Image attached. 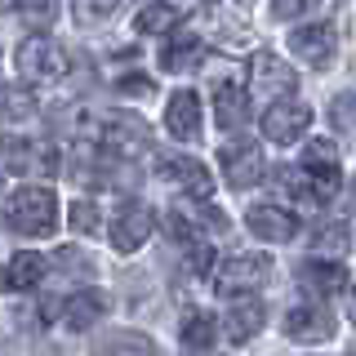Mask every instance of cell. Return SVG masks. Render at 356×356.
Masks as SVG:
<instances>
[{
  "instance_id": "9",
  "label": "cell",
  "mask_w": 356,
  "mask_h": 356,
  "mask_svg": "<svg viewBox=\"0 0 356 356\" xmlns=\"http://www.w3.org/2000/svg\"><path fill=\"white\" fill-rule=\"evenodd\" d=\"M94 138L103 143L111 156H138L147 152V125L129 111H107V116H94Z\"/></svg>"
},
{
  "instance_id": "16",
  "label": "cell",
  "mask_w": 356,
  "mask_h": 356,
  "mask_svg": "<svg viewBox=\"0 0 356 356\" xmlns=\"http://www.w3.org/2000/svg\"><path fill=\"white\" fill-rule=\"evenodd\" d=\"M250 89L236 85V81H218L214 85V120L218 129H245V120H250Z\"/></svg>"
},
{
  "instance_id": "4",
  "label": "cell",
  "mask_w": 356,
  "mask_h": 356,
  "mask_svg": "<svg viewBox=\"0 0 356 356\" xmlns=\"http://www.w3.org/2000/svg\"><path fill=\"white\" fill-rule=\"evenodd\" d=\"M14 63H18V76L27 85H54V81H63L67 67H72L67 49H63L58 40H49L44 31H36V36H27V40L18 44Z\"/></svg>"
},
{
  "instance_id": "7",
  "label": "cell",
  "mask_w": 356,
  "mask_h": 356,
  "mask_svg": "<svg viewBox=\"0 0 356 356\" xmlns=\"http://www.w3.org/2000/svg\"><path fill=\"white\" fill-rule=\"evenodd\" d=\"M285 49H289V58L325 72V67H334V58H339V36H334L330 22H294L289 36H285Z\"/></svg>"
},
{
  "instance_id": "25",
  "label": "cell",
  "mask_w": 356,
  "mask_h": 356,
  "mask_svg": "<svg viewBox=\"0 0 356 356\" xmlns=\"http://www.w3.org/2000/svg\"><path fill=\"white\" fill-rule=\"evenodd\" d=\"M31 111H36V98H31L22 85H0V120H5V125L27 120Z\"/></svg>"
},
{
  "instance_id": "28",
  "label": "cell",
  "mask_w": 356,
  "mask_h": 356,
  "mask_svg": "<svg viewBox=\"0 0 356 356\" xmlns=\"http://www.w3.org/2000/svg\"><path fill=\"white\" fill-rule=\"evenodd\" d=\"M281 187H285V196L294 200V205H321V200H316V187H312V178H307L303 165H294L289 174H281Z\"/></svg>"
},
{
  "instance_id": "31",
  "label": "cell",
  "mask_w": 356,
  "mask_h": 356,
  "mask_svg": "<svg viewBox=\"0 0 356 356\" xmlns=\"http://www.w3.org/2000/svg\"><path fill=\"white\" fill-rule=\"evenodd\" d=\"M303 5H307V0H272V14L276 18H298V14H303Z\"/></svg>"
},
{
  "instance_id": "13",
  "label": "cell",
  "mask_w": 356,
  "mask_h": 356,
  "mask_svg": "<svg viewBox=\"0 0 356 356\" xmlns=\"http://www.w3.org/2000/svg\"><path fill=\"white\" fill-rule=\"evenodd\" d=\"M165 129L178 143H196L200 129H205V103H200L196 89H174L165 98Z\"/></svg>"
},
{
  "instance_id": "21",
  "label": "cell",
  "mask_w": 356,
  "mask_h": 356,
  "mask_svg": "<svg viewBox=\"0 0 356 356\" xmlns=\"http://www.w3.org/2000/svg\"><path fill=\"white\" fill-rule=\"evenodd\" d=\"M263 321H267L263 303H236L227 316H222V334H227L232 343H250L254 334L263 330Z\"/></svg>"
},
{
  "instance_id": "10",
  "label": "cell",
  "mask_w": 356,
  "mask_h": 356,
  "mask_svg": "<svg viewBox=\"0 0 356 356\" xmlns=\"http://www.w3.org/2000/svg\"><path fill=\"white\" fill-rule=\"evenodd\" d=\"M245 76H250V85H245V89L259 94V98H289L298 89V72L281 58V54H267V49H259L250 58Z\"/></svg>"
},
{
  "instance_id": "5",
  "label": "cell",
  "mask_w": 356,
  "mask_h": 356,
  "mask_svg": "<svg viewBox=\"0 0 356 356\" xmlns=\"http://www.w3.org/2000/svg\"><path fill=\"white\" fill-rule=\"evenodd\" d=\"M285 339L294 343H330L339 334V316L330 312L325 298H303V303H289L281 316Z\"/></svg>"
},
{
  "instance_id": "34",
  "label": "cell",
  "mask_w": 356,
  "mask_h": 356,
  "mask_svg": "<svg viewBox=\"0 0 356 356\" xmlns=\"http://www.w3.org/2000/svg\"><path fill=\"white\" fill-rule=\"evenodd\" d=\"M352 356H356V352H352Z\"/></svg>"
},
{
  "instance_id": "32",
  "label": "cell",
  "mask_w": 356,
  "mask_h": 356,
  "mask_svg": "<svg viewBox=\"0 0 356 356\" xmlns=\"http://www.w3.org/2000/svg\"><path fill=\"white\" fill-rule=\"evenodd\" d=\"M352 321H356V285H352Z\"/></svg>"
},
{
  "instance_id": "6",
  "label": "cell",
  "mask_w": 356,
  "mask_h": 356,
  "mask_svg": "<svg viewBox=\"0 0 356 356\" xmlns=\"http://www.w3.org/2000/svg\"><path fill=\"white\" fill-rule=\"evenodd\" d=\"M0 165L9 174H22V178H31V174L49 178V174H58V147L44 143V138H31V134L27 138L14 134V138L0 143Z\"/></svg>"
},
{
  "instance_id": "22",
  "label": "cell",
  "mask_w": 356,
  "mask_h": 356,
  "mask_svg": "<svg viewBox=\"0 0 356 356\" xmlns=\"http://www.w3.org/2000/svg\"><path fill=\"white\" fill-rule=\"evenodd\" d=\"M40 281H44V259L36 250H22V254L9 259V267H5V285L9 289H36Z\"/></svg>"
},
{
  "instance_id": "17",
  "label": "cell",
  "mask_w": 356,
  "mask_h": 356,
  "mask_svg": "<svg viewBox=\"0 0 356 356\" xmlns=\"http://www.w3.org/2000/svg\"><path fill=\"white\" fill-rule=\"evenodd\" d=\"M178 339H183L187 352H209L218 343V316L205 307H187L183 321H178Z\"/></svg>"
},
{
  "instance_id": "20",
  "label": "cell",
  "mask_w": 356,
  "mask_h": 356,
  "mask_svg": "<svg viewBox=\"0 0 356 356\" xmlns=\"http://www.w3.org/2000/svg\"><path fill=\"white\" fill-rule=\"evenodd\" d=\"M183 22V9L170 5V0H147V9H138L134 18V31L138 36H170V31Z\"/></svg>"
},
{
  "instance_id": "3",
  "label": "cell",
  "mask_w": 356,
  "mask_h": 356,
  "mask_svg": "<svg viewBox=\"0 0 356 356\" xmlns=\"http://www.w3.org/2000/svg\"><path fill=\"white\" fill-rule=\"evenodd\" d=\"M312 120H316V111L303 98H272L259 116V134L267 143H276V147H294V143H303L312 134Z\"/></svg>"
},
{
  "instance_id": "24",
  "label": "cell",
  "mask_w": 356,
  "mask_h": 356,
  "mask_svg": "<svg viewBox=\"0 0 356 356\" xmlns=\"http://www.w3.org/2000/svg\"><path fill=\"white\" fill-rule=\"evenodd\" d=\"M98 356H161V352H156V343L147 339V334L120 330V334H111L103 348H98Z\"/></svg>"
},
{
  "instance_id": "29",
  "label": "cell",
  "mask_w": 356,
  "mask_h": 356,
  "mask_svg": "<svg viewBox=\"0 0 356 356\" xmlns=\"http://www.w3.org/2000/svg\"><path fill=\"white\" fill-rule=\"evenodd\" d=\"M120 0H72V14L81 27H98V22H107L111 14H116Z\"/></svg>"
},
{
  "instance_id": "8",
  "label": "cell",
  "mask_w": 356,
  "mask_h": 356,
  "mask_svg": "<svg viewBox=\"0 0 356 356\" xmlns=\"http://www.w3.org/2000/svg\"><path fill=\"white\" fill-rule=\"evenodd\" d=\"M152 232H156V214L143 200H125L107 222V236H111V250L116 254H138L152 241Z\"/></svg>"
},
{
  "instance_id": "15",
  "label": "cell",
  "mask_w": 356,
  "mask_h": 356,
  "mask_svg": "<svg viewBox=\"0 0 356 356\" xmlns=\"http://www.w3.org/2000/svg\"><path fill=\"white\" fill-rule=\"evenodd\" d=\"M200 58H205V44H200L196 31H183V27H174L170 36H165L161 44V72H192V67H200Z\"/></svg>"
},
{
  "instance_id": "27",
  "label": "cell",
  "mask_w": 356,
  "mask_h": 356,
  "mask_svg": "<svg viewBox=\"0 0 356 356\" xmlns=\"http://www.w3.org/2000/svg\"><path fill=\"white\" fill-rule=\"evenodd\" d=\"M67 222H72L76 236H98V227H103V209H98L94 200H72Z\"/></svg>"
},
{
  "instance_id": "33",
  "label": "cell",
  "mask_w": 356,
  "mask_h": 356,
  "mask_svg": "<svg viewBox=\"0 0 356 356\" xmlns=\"http://www.w3.org/2000/svg\"><path fill=\"white\" fill-rule=\"evenodd\" d=\"M241 5H254V0H241Z\"/></svg>"
},
{
  "instance_id": "30",
  "label": "cell",
  "mask_w": 356,
  "mask_h": 356,
  "mask_svg": "<svg viewBox=\"0 0 356 356\" xmlns=\"http://www.w3.org/2000/svg\"><path fill=\"white\" fill-rule=\"evenodd\" d=\"M330 125L334 134H356V94H339L330 103Z\"/></svg>"
},
{
  "instance_id": "1",
  "label": "cell",
  "mask_w": 356,
  "mask_h": 356,
  "mask_svg": "<svg viewBox=\"0 0 356 356\" xmlns=\"http://www.w3.org/2000/svg\"><path fill=\"white\" fill-rule=\"evenodd\" d=\"M5 222H9V232H18V236H27V241L54 236V232H58V196H54L49 187H36V183L18 187L5 205Z\"/></svg>"
},
{
  "instance_id": "18",
  "label": "cell",
  "mask_w": 356,
  "mask_h": 356,
  "mask_svg": "<svg viewBox=\"0 0 356 356\" xmlns=\"http://www.w3.org/2000/svg\"><path fill=\"white\" fill-rule=\"evenodd\" d=\"M103 312H107V294H98V289H76V294L63 303V325L81 334L89 325H98Z\"/></svg>"
},
{
  "instance_id": "2",
  "label": "cell",
  "mask_w": 356,
  "mask_h": 356,
  "mask_svg": "<svg viewBox=\"0 0 356 356\" xmlns=\"http://www.w3.org/2000/svg\"><path fill=\"white\" fill-rule=\"evenodd\" d=\"M209 276H214V289L222 298H250L254 289L267 285V276H272V259H267V254H254V250L227 254L222 263H214Z\"/></svg>"
},
{
  "instance_id": "11",
  "label": "cell",
  "mask_w": 356,
  "mask_h": 356,
  "mask_svg": "<svg viewBox=\"0 0 356 356\" xmlns=\"http://www.w3.org/2000/svg\"><path fill=\"white\" fill-rule=\"evenodd\" d=\"M218 165H222V178H227V187H254L259 178L267 174V161H263V147L254 138H232L222 143L218 152Z\"/></svg>"
},
{
  "instance_id": "14",
  "label": "cell",
  "mask_w": 356,
  "mask_h": 356,
  "mask_svg": "<svg viewBox=\"0 0 356 356\" xmlns=\"http://www.w3.org/2000/svg\"><path fill=\"white\" fill-rule=\"evenodd\" d=\"M161 178H170L174 187H183L192 200H209V192H214V174H209L205 161H196V156H165Z\"/></svg>"
},
{
  "instance_id": "23",
  "label": "cell",
  "mask_w": 356,
  "mask_h": 356,
  "mask_svg": "<svg viewBox=\"0 0 356 356\" xmlns=\"http://www.w3.org/2000/svg\"><path fill=\"white\" fill-rule=\"evenodd\" d=\"M303 170H343V161H339V143L325 138V134H307L303 138Z\"/></svg>"
},
{
  "instance_id": "19",
  "label": "cell",
  "mask_w": 356,
  "mask_h": 356,
  "mask_svg": "<svg viewBox=\"0 0 356 356\" xmlns=\"http://www.w3.org/2000/svg\"><path fill=\"white\" fill-rule=\"evenodd\" d=\"M303 285L316 298H330V294H339V289H348V267L339 259H312L303 267Z\"/></svg>"
},
{
  "instance_id": "26",
  "label": "cell",
  "mask_w": 356,
  "mask_h": 356,
  "mask_svg": "<svg viewBox=\"0 0 356 356\" xmlns=\"http://www.w3.org/2000/svg\"><path fill=\"white\" fill-rule=\"evenodd\" d=\"M14 14L22 18V27L44 31V27H54V18H58V0H14Z\"/></svg>"
},
{
  "instance_id": "12",
  "label": "cell",
  "mask_w": 356,
  "mask_h": 356,
  "mask_svg": "<svg viewBox=\"0 0 356 356\" xmlns=\"http://www.w3.org/2000/svg\"><path fill=\"white\" fill-rule=\"evenodd\" d=\"M245 227H250L254 241H267V245H285L298 236V214L285 205H276V200H254L250 209H245Z\"/></svg>"
}]
</instances>
